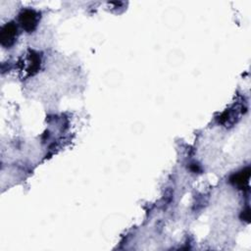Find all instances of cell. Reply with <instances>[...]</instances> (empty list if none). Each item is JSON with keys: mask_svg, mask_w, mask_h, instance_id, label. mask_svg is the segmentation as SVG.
Returning <instances> with one entry per match:
<instances>
[{"mask_svg": "<svg viewBox=\"0 0 251 251\" xmlns=\"http://www.w3.org/2000/svg\"><path fill=\"white\" fill-rule=\"evenodd\" d=\"M18 29L14 23H8L2 26L0 31V43L4 47L12 46L17 38Z\"/></svg>", "mask_w": 251, "mask_h": 251, "instance_id": "7a4b0ae2", "label": "cell"}, {"mask_svg": "<svg viewBox=\"0 0 251 251\" xmlns=\"http://www.w3.org/2000/svg\"><path fill=\"white\" fill-rule=\"evenodd\" d=\"M38 14L30 9L23 10L19 15V23L23 29L27 32H31L37 25Z\"/></svg>", "mask_w": 251, "mask_h": 251, "instance_id": "6da1fadb", "label": "cell"}, {"mask_svg": "<svg viewBox=\"0 0 251 251\" xmlns=\"http://www.w3.org/2000/svg\"><path fill=\"white\" fill-rule=\"evenodd\" d=\"M249 177H250V169L246 168V169L242 170L241 172L233 175L230 178V181L234 185L238 186L240 189H244V188L248 187Z\"/></svg>", "mask_w": 251, "mask_h": 251, "instance_id": "3957f363", "label": "cell"}]
</instances>
